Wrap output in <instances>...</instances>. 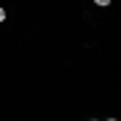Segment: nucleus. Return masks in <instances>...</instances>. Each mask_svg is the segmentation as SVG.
<instances>
[{
    "label": "nucleus",
    "instance_id": "nucleus-1",
    "mask_svg": "<svg viewBox=\"0 0 121 121\" xmlns=\"http://www.w3.org/2000/svg\"><path fill=\"white\" fill-rule=\"evenodd\" d=\"M97 5H110V0H94Z\"/></svg>",
    "mask_w": 121,
    "mask_h": 121
},
{
    "label": "nucleus",
    "instance_id": "nucleus-2",
    "mask_svg": "<svg viewBox=\"0 0 121 121\" xmlns=\"http://www.w3.org/2000/svg\"><path fill=\"white\" fill-rule=\"evenodd\" d=\"M0 22H5V8H0Z\"/></svg>",
    "mask_w": 121,
    "mask_h": 121
}]
</instances>
